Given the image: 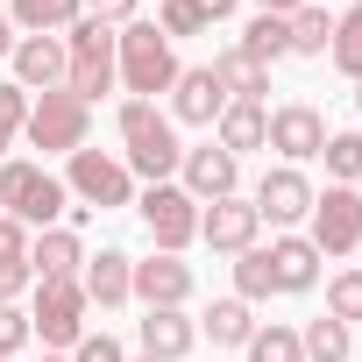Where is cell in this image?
Segmentation results:
<instances>
[{"label": "cell", "instance_id": "cell-1", "mask_svg": "<svg viewBox=\"0 0 362 362\" xmlns=\"http://www.w3.org/2000/svg\"><path fill=\"white\" fill-rule=\"evenodd\" d=\"M121 142H128V177H149V185H170L177 156H185V142H177V121L156 107V100H128L121 107Z\"/></svg>", "mask_w": 362, "mask_h": 362}, {"label": "cell", "instance_id": "cell-2", "mask_svg": "<svg viewBox=\"0 0 362 362\" xmlns=\"http://www.w3.org/2000/svg\"><path fill=\"white\" fill-rule=\"evenodd\" d=\"M114 36H121V29H107V22H93V15H78V22L64 29V93H78L86 107L121 86V50H114Z\"/></svg>", "mask_w": 362, "mask_h": 362}, {"label": "cell", "instance_id": "cell-3", "mask_svg": "<svg viewBox=\"0 0 362 362\" xmlns=\"http://www.w3.org/2000/svg\"><path fill=\"white\" fill-rule=\"evenodd\" d=\"M114 50H121V86H128L135 100H156V93L177 86V50H170V36H163L156 22H128V29L114 36Z\"/></svg>", "mask_w": 362, "mask_h": 362}, {"label": "cell", "instance_id": "cell-4", "mask_svg": "<svg viewBox=\"0 0 362 362\" xmlns=\"http://www.w3.org/2000/svg\"><path fill=\"white\" fill-rule=\"evenodd\" d=\"M0 214L8 221H22V228H57V214H64V177H50L43 163H22V156H8L0 163Z\"/></svg>", "mask_w": 362, "mask_h": 362}, {"label": "cell", "instance_id": "cell-5", "mask_svg": "<svg viewBox=\"0 0 362 362\" xmlns=\"http://www.w3.org/2000/svg\"><path fill=\"white\" fill-rule=\"evenodd\" d=\"M22 135H29V149H43V156H71V149H86V135H93V107H86L78 93H64V86H57V93H36Z\"/></svg>", "mask_w": 362, "mask_h": 362}, {"label": "cell", "instance_id": "cell-6", "mask_svg": "<svg viewBox=\"0 0 362 362\" xmlns=\"http://www.w3.org/2000/svg\"><path fill=\"white\" fill-rule=\"evenodd\" d=\"M86 284L78 277H43L36 284V313H29V334H43V348H78L86 334Z\"/></svg>", "mask_w": 362, "mask_h": 362}, {"label": "cell", "instance_id": "cell-7", "mask_svg": "<svg viewBox=\"0 0 362 362\" xmlns=\"http://www.w3.org/2000/svg\"><path fill=\"white\" fill-rule=\"evenodd\" d=\"M64 192L86 199V214H114V206H135V177L121 156H100V149H71V170H64Z\"/></svg>", "mask_w": 362, "mask_h": 362}, {"label": "cell", "instance_id": "cell-8", "mask_svg": "<svg viewBox=\"0 0 362 362\" xmlns=\"http://www.w3.org/2000/svg\"><path fill=\"white\" fill-rule=\"evenodd\" d=\"M135 214H142V228H149V242H156L163 256H177L185 242H199V199H192L185 185H149V192L135 199Z\"/></svg>", "mask_w": 362, "mask_h": 362}, {"label": "cell", "instance_id": "cell-9", "mask_svg": "<svg viewBox=\"0 0 362 362\" xmlns=\"http://www.w3.org/2000/svg\"><path fill=\"white\" fill-rule=\"evenodd\" d=\"M313 249L320 256H348V249H362V192L355 185H327V192H313Z\"/></svg>", "mask_w": 362, "mask_h": 362}, {"label": "cell", "instance_id": "cell-10", "mask_svg": "<svg viewBox=\"0 0 362 362\" xmlns=\"http://www.w3.org/2000/svg\"><path fill=\"white\" fill-rule=\"evenodd\" d=\"M256 228H263V214H256L242 192H228V199H206V214H199V242H206V249H221V256H242V249H256Z\"/></svg>", "mask_w": 362, "mask_h": 362}, {"label": "cell", "instance_id": "cell-11", "mask_svg": "<svg viewBox=\"0 0 362 362\" xmlns=\"http://www.w3.org/2000/svg\"><path fill=\"white\" fill-rule=\"evenodd\" d=\"M263 149H277L291 170H298L305 156H320V149H327V121H320V107H305V100L277 107V114H270V142H263Z\"/></svg>", "mask_w": 362, "mask_h": 362}, {"label": "cell", "instance_id": "cell-12", "mask_svg": "<svg viewBox=\"0 0 362 362\" xmlns=\"http://www.w3.org/2000/svg\"><path fill=\"white\" fill-rule=\"evenodd\" d=\"M270 228H291V221H305L313 214V177L305 170H291V163H277V170H263V185H256V199H249Z\"/></svg>", "mask_w": 362, "mask_h": 362}, {"label": "cell", "instance_id": "cell-13", "mask_svg": "<svg viewBox=\"0 0 362 362\" xmlns=\"http://www.w3.org/2000/svg\"><path fill=\"white\" fill-rule=\"evenodd\" d=\"M177 170H185V192L206 206V199H228L235 185H242V156H228L221 142H199V149H185L177 156Z\"/></svg>", "mask_w": 362, "mask_h": 362}, {"label": "cell", "instance_id": "cell-14", "mask_svg": "<svg viewBox=\"0 0 362 362\" xmlns=\"http://www.w3.org/2000/svg\"><path fill=\"white\" fill-rule=\"evenodd\" d=\"M221 114H228V93H221V78H214L206 64L177 71V86H170V121H192V128H214Z\"/></svg>", "mask_w": 362, "mask_h": 362}, {"label": "cell", "instance_id": "cell-15", "mask_svg": "<svg viewBox=\"0 0 362 362\" xmlns=\"http://www.w3.org/2000/svg\"><path fill=\"white\" fill-rule=\"evenodd\" d=\"M15 86L57 93L64 86V36H15Z\"/></svg>", "mask_w": 362, "mask_h": 362}, {"label": "cell", "instance_id": "cell-16", "mask_svg": "<svg viewBox=\"0 0 362 362\" xmlns=\"http://www.w3.org/2000/svg\"><path fill=\"white\" fill-rule=\"evenodd\" d=\"M78 284H86V298H93L100 313H114V305H128V298H135V256H121V249H100V256H86Z\"/></svg>", "mask_w": 362, "mask_h": 362}, {"label": "cell", "instance_id": "cell-17", "mask_svg": "<svg viewBox=\"0 0 362 362\" xmlns=\"http://www.w3.org/2000/svg\"><path fill=\"white\" fill-rule=\"evenodd\" d=\"M192 341H199V327L185 320V305H149V313H142V355H156V362H185Z\"/></svg>", "mask_w": 362, "mask_h": 362}, {"label": "cell", "instance_id": "cell-18", "mask_svg": "<svg viewBox=\"0 0 362 362\" xmlns=\"http://www.w3.org/2000/svg\"><path fill=\"white\" fill-rule=\"evenodd\" d=\"M135 298H142V305H185V298H192V263L156 249L149 263H135Z\"/></svg>", "mask_w": 362, "mask_h": 362}, {"label": "cell", "instance_id": "cell-19", "mask_svg": "<svg viewBox=\"0 0 362 362\" xmlns=\"http://www.w3.org/2000/svg\"><path fill=\"white\" fill-rule=\"evenodd\" d=\"M263 256H270V277H277V291H313V284H320V249H313L305 235H277Z\"/></svg>", "mask_w": 362, "mask_h": 362}, {"label": "cell", "instance_id": "cell-20", "mask_svg": "<svg viewBox=\"0 0 362 362\" xmlns=\"http://www.w3.org/2000/svg\"><path fill=\"white\" fill-rule=\"evenodd\" d=\"M29 270H36V284H43V277H78V270H86V242H78L71 228H43V235L29 242Z\"/></svg>", "mask_w": 362, "mask_h": 362}, {"label": "cell", "instance_id": "cell-21", "mask_svg": "<svg viewBox=\"0 0 362 362\" xmlns=\"http://www.w3.org/2000/svg\"><path fill=\"white\" fill-rule=\"evenodd\" d=\"M206 71L221 78V93H228V100H256V107H263V93H270V64H256L242 43H235V50H221Z\"/></svg>", "mask_w": 362, "mask_h": 362}, {"label": "cell", "instance_id": "cell-22", "mask_svg": "<svg viewBox=\"0 0 362 362\" xmlns=\"http://www.w3.org/2000/svg\"><path fill=\"white\" fill-rule=\"evenodd\" d=\"M214 128H221V149H228V156L263 149V142H270V107H256V100H228V114H221Z\"/></svg>", "mask_w": 362, "mask_h": 362}, {"label": "cell", "instance_id": "cell-23", "mask_svg": "<svg viewBox=\"0 0 362 362\" xmlns=\"http://www.w3.org/2000/svg\"><path fill=\"white\" fill-rule=\"evenodd\" d=\"M78 15H86V0H15V29L29 36H64Z\"/></svg>", "mask_w": 362, "mask_h": 362}, {"label": "cell", "instance_id": "cell-24", "mask_svg": "<svg viewBox=\"0 0 362 362\" xmlns=\"http://www.w3.org/2000/svg\"><path fill=\"white\" fill-rule=\"evenodd\" d=\"M242 50H249L256 64H277V57H291V15H256V22L242 29Z\"/></svg>", "mask_w": 362, "mask_h": 362}, {"label": "cell", "instance_id": "cell-25", "mask_svg": "<svg viewBox=\"0 0 362 362\" xmlns=\"http://www.w3.org/2000/svg\"><path fill=\"white\" fill-rule=\"evenodd\" d=\"M206 334H214V348H249V334H256V313H249L242 298H214V313H206Z\"/></svg>", "mask_w": 362, "mask_h": 362}, {"label": "cell", "instance_id": "cell-26", "mask_svg": "<svg viewBox=\"0 0 362 362\" xmlns=\"http://www.w3.org/2000/svg\"><path fill=\"white\" fill-rule=\"evenodd\" d=\"M291 50H298V57H327V50H334V15L305 0V8L291 15Z\"/></svg>", "mask_w": 362, "mask_h": 362}, {"label": "cell", "instance_id": "cell-27", "mask_svg": "<svg viewBox=\"0 0 362 362\" xmlns=\"http://www.w3.org/2000/svg\"><path fill=\"white\" fill-rule=\"evenodd\" d=\"M270 291H277L270 256H263V249H242V256H235V298H242V305H263Z\"/></svg>", "mask_w": 362, "mask_h": 362}, {"label": "cell", "instance_id": "cell-28", "mask_svg": "<svg viewBox=\"0 0 362 362\" xmlns=\"http://www.w3.org/2000/svg\"><path fill=\"white\" fill-rule=\"evenodd\" d=\"M334 71H348V78H362V0H355V8L334 22Z\"/></svg>", "mask_w": 362, "mask_h": 362}, {"label": "cell", "instance_id": "cell-29", "mask_svg": "<svg viewBox=\"0 0 362 362\" xmlns=\"http://www.w3.org/2000/svg\"><path fill=\"white\" fill-rule=\"evenodd\" d=\"M298 348H305V362H348V327L341 320H313L298 334Z\"/></svg>", "mask_w": 362, "mask_h": 362}, {"label": "cell", "instance_id": "cell-30", "mask_svg": "<svg viewBox=\"0 0 362 362\" xmlns=\"http://www.w3.org/2000/svg\"><path fill=\"white\" fill-rule=\"evenodd\" d=\"M249 362H305V348H298V334H291V327H277V320H270V327H256V334H249Z\"/></svg>", "mask_w": 362, "mask_h": 362}, {"label": "cell", "instance_id": "cell-31", "mask_svg": "<svg viewBox=\"0 0 362 362\" xmlns=\"http://www.w3.org/2000/svg\"><path fill=\"white\" fill-rule=\"evenodd\" d=\"M320 163H327V177H334V185H355V177H362V135H327Z\"/></svg>", "mask_w": 362, "mask_h": 362}, {"label": "cell", "instance_id": "cell-32", "mask_svg": "<svg viewBox=\"0 0 362 362\" xmlns=\"http://www.w3.org/2000/svg\"><path fill=\"white\" fill-rule=\"evenodd\" d=\"M327 320H341V327H355V320H362V270L327 277Z\"/></svg>", "mask_w": 362, "mask_h": 362}, {"label": "cell", "instance_id": "cell-33", "mask_svg": "<svg viewBox=\"0 0 362 362\" xmlns=\"http://www.w3.org/2000/svg\"><path fill=\"white\" fill-rule=\"evenodd\" d=\"M22 121H29V93L8 78V86H0V156H8L15 149V135H22Z\"/></svg>", "mask_w": 362, "mask_h": 362}, {"label": "cell", "instance_id": "cell-34", "mask_svg": "<svg viewBox=\"0 0 362 362\" xmlns=\"http://www.w3.org/2000/svg\"><path fill=\"white\" fill-rule=\"evenodd\" d=\"M156 8H163V15H156V29H163L170 43H177V36H199V29H206L192 0H156Z\"/></svg>", "mask_w": 362, "mask_h": 362}, {"label": "cell", "instance_id": "cell-35", "mask_svg": "<svg viewBox=\"0 0 362 362\" xmlns=\"http://www.w3.org/2000/svg\"><path fill=\"white\" fill-rule=\"evenodd\" d=\"M22 348H29V313H15V305H0V355L15 362Z\"/></svg>", "mask_w": 362, "mask_h": 362}, {"label": "cell", "instance_id": "cell-36", "mask_svg": "<svg viewBox=\"0 0 362 362\" xmlns=\"http://www.w3.org/2000/svg\"><path fill=\"white\" fill-rule=\"evenodd\" d=\"M71 362H128V355H121V341H114V334H78Z\"/></svg>", "mask_w": 362, "mask_h": 362}, {"label": "cell", "instance_id": "cell-37", "mask_svg": "<svg viewBox=\"0 0 362 362\" xmlns=\"http://www.w3.org/2000/svg\"><path fill=\"white\" fill-rule=\"evenodd\" d=\"M0 263H29V228L0 214Z\"/></svg>", "mask_w": 362, "mask_h": 362}, {"label": "cell", "instance_id": "cell-38", "mask_svg": "<svg viewBox=\"0 0 362 362\" xmlns=\"http://www.w3.org/2000/svg\"><path fill=\"white\" fill-rule=\"evenodd\" d=\"M29 284H36V270H29V263H0V305H15Z\"/></svg>", "mask_w": 362, "mask_h": 362}, {"label": "cell", "instance_id": "cell-39", "mask_svg": "<svg viewBox=\"0 0 362 362\" xmlns=\"http://www.w3.org/2000/svg\"><path fill=\"white\" fill-rule=\"evenodd\" d=\"M86 15H93V22H107V29H128L135 0H86Z\"/></svg>", "mask_w": 362, "mask_h": 362}, {"label": "cell", "instance_id": "cell-40", "mask_svg": "<svg viewBox=\"0 0 362 362\" xmlns=\"http://www.w3.org/2000/svg\"><path fill=\"white\" fill-rule=\"evenodd\" d=\"M192 8H199V22H228V15H235V0H192Z\"/></svg>", "mask_w": 362, "mask_h": 362}, {"label": "cell", "instance_id": "cell-41", "mask_svg": "<svg viewBox=\"0 0 362 362\" xmlns=\"http://www.w3.org/2000/svg\"><path fill=\"white\" fill-rule=\"evenodd\" d=\"M256 8H263V15H298L305 0H256Z\"/></svg>", "mask_w": 362, "mask_h": 362}, {"label": "cell", "instance_id": "cell-42", "mask_svg": "<svg viewBox=\"0 0 362 362\" xmlns=\"http://www.w3.org/2000/svg\"><path fill=\"white\" fill-rule=\"evenodd\" d=\"M0 57H15V22H0Z\"/></svg>", "mask_w": 362, "mask_h": 362}, {"label": "cell", "instance_id": "cell-43", "mask_svg": "<svg viewBox=\"0 0 362 362\" xmlns=\"http://www.w3.org/2000/svg\"><path fill=\"white\" fill-rule=\"evenodd\" d=\"M355 107H362V78H355Z\"/></svg>", "mask_w": 362, "mask_h": 362}, {"label": "cell", "instance_id": "cell-44", "mask_svg": "<svg viewBox=\"0 0 362 362\" xmlns=\"http://www.w3.org/2000/svg\"><path fill=\"white\" fill-rule=\"evenodd\" d=\"M135 362H156V355H135Z\"/></svg>", "mask_w": 362, "mask_h": 362}, {"label": "cell", "instance_id": "cell-45", "mask_svg": "<svg viewBox=\"0 0 362 362\" xmlns=\"http://www.w3.org/2000/svg\"><path fill=\"white\" fill-rule=\"evenodd\" d=\"M43 362H57V355H43Z\"/></svg>", "mask_w": 362, "mask_h": 362}, {"label": "cell", "instance_id": "cell-46", "mask_svg": "<svg viewBox=\"0 0 362 362\" xmlns=\"http://www.w3.org/2000/svg\"><path fill=\"white\" fill-rule=\"evenodd\" d=\"M0 362H8V355H0Z\"/></svg>", "mask_w": 362, "mask_h": 362}]
</instances>
